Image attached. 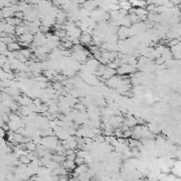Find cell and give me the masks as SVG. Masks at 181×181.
<instances>
[{"mask_svg":"<svg viewBox=\"0 0 181 181\" xmlns=\"http://www.w3.org/2000/svg\"><path fill=\"white\" fill-rule=\"evenodd\" d=\"M19 53H20L21 55L24 56L26 59V58L31 57V50H30V49H26V48H24V49H20Z\"/></svg>","mask_w":181,"mask_h":181,"instance_id":"5","label":"cell"},{"mask_svg":"<svg viewBox=\"0 0 181 181\" xmlns=\"http://www.w3.org/2000/svg\"><path fill=\"white\" fill-rule=\"evenodd\" d=\"M63 167L65 168L66 171H74V168L76 167L74 161H70V160H65L63 162Z\"/></svg>","mask_w":181,"mask_h":181,"instance_id":"3","label":"cell"},{"mask_svg":"<svg viewBox=\"0 0 181 181\" xmlns=\"http://www.w3.org/2000/svg\"><path fill=\"white\" fill-rule=\"evenodd\" d=\"M123 123L125 126L127 127H134L137 125V119H134V117H130V118H127L123 121Z\"/></svg>","mask_w":181,"mask_h":181,"instance_id":"4","label":"cell"},{"mask_svg":"<svg viewBox=\"0 0 181 181\" xmlns=\"http://www.w3.org/2000/svg\"><path fill=\"white\" fill-rule=\"evenodd\" d=\"M6 48H8L9 52H19L21 49L19 42H17V41H14V42H12V44H10V45H8Z\"/></svg>","mask_w":181,"mask_h":181,"instance_id":"2","label":"cell"},{"mask_svg":"<svg viewBox=\"0 0 181 181\" xmlns=\"http://www.w3.org/2000/svg\"><path fill=\"white\" fill-rule=\"evenodd\" d=\"M123 138H125V139H127V138H131V130L130 129L123 131Z\"/></svg>","mask_w":181,"mask_h":181,"instance_id":"6","label":"cell"},{"mask_svg":"<svg viewBox=\"0 0 181 181\" xmlns=\"http://www.w3.org/2000/svg\"><path fill=\"white\" fill-rule=\"evenodd\" d=\"M79 44L82 46H91V42H92V36L91 34H87V33H83V34L79 36Z\"/></svg>","mask_w":181,"mask_h":181,"instance_id":"1","label":"cell"}]
</instances>
